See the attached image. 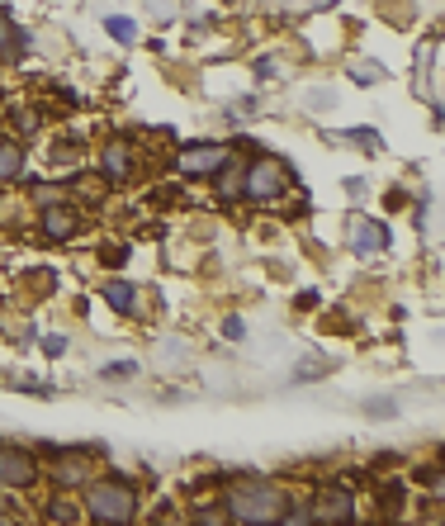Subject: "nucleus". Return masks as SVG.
I'll return each mask as SVG.
<instances>
[{
    "instance_id": "nucleus-8",
    "label": "nucleus",
    "mask_w": 445,
    "mask_h": 526,
    "mask_svg": "<svg viewBox=\"0 0 445 526\" xmlns=\"http://www.w3.org/2000/svg\"><path fill=\"white\" fill-rule=\"evenodd\" d=\"M313 517H332V522H346V517H356V498L346 489H327L322 493V503L313 508Z\"/></svg>"
},
{
    "instance_id": "nucleus-18",
    "label": "nucleus",
    "mask_w": 445,
    "mask_h": 526,
    "mask_svg": "<svg viewBox=\"0 0 445 526\" xmlns=\"http://www.w3.org/2000/svg\"><path fill=\"white\" fill-rule=\"evenodd\" d=\"M48 517H57V522H76V508H67V503H57V508H48Z\"/></svg>"
},
{
    "instance_id": "nucleus-12",
    "label": "nucleus",
    "mask_w": 445,
    "mask_h": 526,
    "mask_svg": "<svg viewBox=\"0 0 445 526\" xmlns=\"http://www.w3.org/2000/svg\"><path fill=\"white\" fill-rule=\"evenodd\" d=\"M24 171V152L15 143H0V181H15Z\"/></svg>"
},
{
    "instance_id": "nucleus-11",
    "label": "nucleus",
    "mask_w": 445,
    "mask_h": 526,
    "mask_svg": "<svg viewBox=\"0 0 445 526\" xmlns=\"http://www.w3.org/2000/svg\"><path fill=\"white\" fill-rule=\"evenodd\" d=\"M105 299H109V309L114 313H133V285H124V280H114V285H105Z\"/></svg>"
},
{
    "instance_id": "nucleus-15",
    "label": "nucleus",
    "mask_w": 445,
    "mask_h": 526,
    "mask_svg": "<svg viewBox=\"0 0 445 526\" xmlns=\"http://www.w3.org/2000/svg\"><path fill=\"white\" fill-rule=\"evenodd\" d=\"M332 370V361H322V356H308V361L299 365V380H308V375H327Z\"/></svg>"
},
{
    "instance_id": "nucleus-13",
    "label": "nucleus",
    "mask_w": 445,
    "mask_h": 526,
    "mask_svg": "<svg viewBox=\"0 0 445 526\" xmlns=\"http://www.w3.org/2000/svg\"><path fill=\"white\" fill-rule=\"evenodd\" d=\"M351 81H360V86H379V81H384V67H379V62H351Z\"/></svg>"
},
{
    "instance_id": "nucleus-20",
    "label": "nucleus",
    "mask_w": 445,
    "mask_h": 526,
    "mask_svg": "<svg viewBox=\"0 0 445 526\" xmlns=\"http://www.w3.org/2000/svg\"><path fill=\"white\" fill-rule=\"evenodd\" d=\"M365 408H370V413H393L398 403H389V399H374V403H365Z\"/></svg>"
},
{
    "instance_id": "nucleus-7",
    "label": "nucleus",
    "mask_w": 445,
    "mask_h": 526,
    "mask_svg": "<svg viewBox=\"0 0 445 526\" xmlns=\"http://www.w3.org/2000/svg\"><path fill=\"white\" fill-rule=\"evenodd\" d=\"M90 470H95V460H90V451H62L53 465V479L57 484H86Z\"/></svg>"
},
{
    "instance_id": "nucleus-4",
    "label": "nucleus",
    "mask_w": 445,
    "mask_h": 526,
    "mask_svg": "<svg viewBox=\"0 0 445 526\" xmlns=\"http://www.w3.org/2000/svg\"><path fill=\"white\" fill-rule=\"evenodd\" d=\"M285 166L261 157V162L247 171V200H275V195H285Z\"/></svg>"
},
{
    "instance_id": "nucleus-3",
    "label": "nucleus",
    "mask_w": 445,
    "mask_h": 526,
    "mask_svg": "<svg viewBox=\"0 0 445 526\" xmlns=\"http://www.w3.org/2000/svg\"><path fill=\"white\" fill-rule=\"evenodd\" d=\"M34 479H38L34 451H24V446H5V451H0V484H5V489H29Z\"/></svg>"
},
{
    "instance_id": "nucleus-9",
    "label": "nucleus",
    "mask_w": 445,
    "mask_h": 526,
    "mask_svg": "<svg viewBox=\"0 0 445 526\" xmlns=\"http://www.w3.org/2000/svg\"><path fill=\"white\" fill-rule=\"evenodd\" d=\"M43 228L53 237H72L76 228H81V218H76V209H62V204H53L48 214H43Z\"/></svg>"
},
{
    "instance_id": "nucleus-6",
    "label": "nucleus",
    "mask_w": 445,
    "mask_h": 526,
    "mask_svg": "<svg viewBox=\"0 0 445 526\" xmlns=\"http://www.w3.org/2000/svg\"><path fill=\"white\" fill-rule=\"evenodd\" d=\"M389 247V228L379 223V218H356L351 223V252L356 256H374Z\"/></svg>"
},
{
    "instance_id": "nucleus-1",
    "label": "nucleus",
    "mask_w": 445,
    "mask_h": 526,
    "mask_svg": "<svg viewBox=\"0 0 445 526\" xmlns=\"http://www.w3.org/2000/svg\"><path fill=\"white\" fill-rule=\"evenodd\" d=\"M280 512H285V493L266 479H242L228 493V517H237V522H275Z\"/></svg>"
},
{
    "instance_id": "nucleus-10",
    "label": "nucleus",
    "mask_w": 445,
    "mask_h": 526,
    "mask_svg": "<svg viewBox=\"0 0 445 526\" xmlns=\"http://www.w3.org/2000/svg\"><path fill=\"white\" fill-rule=\"evenodd\" d=\"M128 171H133V162H128V147L124 143H109L105 147V176H109V181H124Z\"/></svg>"
},
{
    "instance_id": "nucleus-5",
    "label": "nucleus",
    "mask_w": 445,
    "mask_h": 526,
    "mask_svg": "<svg viewBox=\"0 0 445 526\" xmlns=\"http://www.w3.org/2000/svg\"><path fill=\"white\" fill-rule=\"evenodd\" d=\"M223 166H228V147L218 143H190L180 152V171L185 176H218Z\"/></svg>"
},
{
    "instance_id": "nucleus-2",
    "label": "nucleus",
    "mask_w": 445,
    "mask_h": 526,
    "mask_svg": "<svg viewBox=\"0 0 445 526\" xmlns=\"http://www.w3.org/2000/svg\"><path fill=\"white\" fill-rule=\"evenodd\" d=\"M86 508L95 522H128L138 512V498H133V489L124 479H105V484H90Z\"/></svg>"
},
{
    "instance_id": "nucleus-17",
    "label": "nucleus",
    "mask_w": 445,
    "mask_h": 526,
    "mask_svg": "<svg viewBox=\"0 0 445 526\" xmlns=\"http://www.w3.org/2000/svg\"><path fill=\"white\" fill-rule=\"evenodd\" d=\"M43 351H48V356H62V351H67V337H43Z\"/></svg>"
},
{
    "instance_id": "nucleus-14",
    "label": "nucleus",
    "mask_w": 445,
    "mask_h": 526,
    "mask_svg": "<svg viewBox=\"0 0 445 526\" xmlns=\"http://www.w3.org/2000/svg\"><path fill=\"white\" fill-rule=\"evenodd\" d=\"M105 29H109L114 38H124V43H133V34H138V29H133V19H124V15H109Z\"/></svg>"
},
{
    "instance_id": "nucleus-16",
    "label": "nucleus",
    "mask_w": 445,
    "mask_h": 526,
    "mask_svg": "<svg viewBox=\"0 0 445 526\" xmlns=\"http://www.w3.org/2000/svg\"><path fill=\"white\" fill-rule=\"evenodd\" d=\"M223 337H232V342L247 337V323H242V318H228V323H223Z\"/></svg>"
},
{
    "instance_id": "nucleus-19",
    "label": "nucleus",
    "mask_w": 445,
    "mask_h": 526,
    "mask_svg": "<svg viewBox=\"0 0 445 526\" xmlns=\"http://www.w3.org/2000/svg\"><path fill=\"white\" fill-rule=\"evenodd\" d=\"M133 370H138V365H133V361H119V365H105V375H133Z\"/></svg>"
}]
</instances>
